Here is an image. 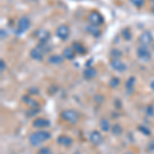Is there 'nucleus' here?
I'll return each mask as SVG.
<instances>
[{"instance_id":"f257e3e1","label":"nucleus","mask_w":154,"mask_h":154,"mask_svg":"<svg viewBox=\"0 0 154 154\" xmlns=\"http://www.w3.org/2000/svg\"><path fill=\"white\" fill-rule=\"evenodd\" d=\"M51 139V134L45 131H38L33 133L29 138V142L32 146H38Z\"/></svg>"},{"instance_id":"f03ea898","label":"nucleus","mask_w":154,"mask_h":154,"mask_svg":"<svg viewBox=\"0 0 154 154\" xmlns=\"http://www.w3.org/2000/svg\"><path fill=\"white\" fill-rule=\"evenodd\" d=\"M61 117L63 118V120H65L69 123H72V125L76 123L79 119V116H78V114H77L76 111L70 110V109H68V110H64L63 112L61 113Z\"/></svg>"},{"instance_id":"7ed1b4c3","label":"nucleus","mask_w":154,"mask_h":154,"mask_svg":"<svg viewBox=\"0 0 154 154\" xmlns=\"http://www.w3.org/2000/svg\"><path fill=\"white\" fill-rule=\"evenodd\" d=\"M88 20L89 24L94 25V26H100V25H102V24L104 23L103 16H102L100 12L97 11H91V14H88Z\"/></svg>"},{"instance_id":"20e7f679","label":"nucleus","mask_w":154,"mask_h":154,"mask_svg":"<svg viewBox=\"0 0 154 154\" xmlns=\"http://www.w3.org/2000/svg\"><path fill=\"white\" fill-rule=\"evenodd\" d=\"M137 54H138V58L143 62H149L151 60V54L146 46H140L137 49Z\"/></svg>"},{"instance_id":"39448f33","label":"nucleus","mask_w":154,"mask_h":154,"mask_svg":"<svg viewBox=\"0 0 154 154\" xmlns=\"http://www.w3.org/2000/svg\"><path fill=\"white\" fill-rule=\"evenodd\" d=\"M30 25H31L30 19L27 18V17H22L18 22V33L26 32L30 28Z\"/></svg>"},{"instance_id":"423d86ee","label":"nucleus","mask_w":154,"mask_h":154,"mask_svg":"<svg viewBox=\"0 0 154 154\" xmlns=\"http://www.w3.org/2000/svg\"><path fill=\"white\" fill-rule=\"evenodd\" d=\"M153 41L152 34L149 31H144L139 37V42L142 44L143 46H149Z\"/></svg>"},{"instance_id":"0eeeda50","label":"nucleus","mask_w":154,"mask_h":154,"mask_svg":"<svg viewBox=\"0 0 154 154\" xmlns=\"http://www.w3.org/2000/svg\"><path fill=\"white\" fill-rule=\"evenodd\" d=\"M110 66L112 67L113 70L117 72H125L128 69V66L123 63L122 61H120L119 59H112L110 62Z\"/></svg>"},{"instance_id":"6e6552de","label":"nucleus","mask_w":154,"mask_h":154,"mask_svg":"<svg viewBox=\"0 0 154 154\" xmlns=\"http://www.w3.org/2000/svg\"><path fill=\"white\" fill-rule=\"evenodd\" d=\"M56 34L60 39H62V40H66V39L69 37V34H70L69 27L67 26V25H61V26H59V28L57 29Z\"/></svg>"},{"instance_id":"1a4fd4ad","label":"nucleus","mask_w":154,"mask_h":154,"mask_svg":"<svg viewBox=\"0 0 154 154\" xmlns=\"http://www.w3.org/2000/svg\"><path fill=\"white\" fill-rule=\"evenodd\" d=\"M36 37L41 43H48V41L51 38V33L48 31V30L44 29H39L38 31L36 32Z\"/></svg>"},{"instance_id":"9d476101","label":"nucleus","mask_w":154,"mask_h":154,"mask_svg":"<svg viewBox=\"0 0 154 154\" xmlns=\"http://www.w3.org/2000/svg\"><path fill=\"white\" fill-rule=\"evenodd\" d=\"M89 141H91V143L93 144V145L98 146L103 142V137H102L100 131H91V135H89Z\"/></svg>"},{"instance_id":"9b49d317","label":"nucleus","mask_w":154,"mask_h":154,"mask_svg":"<svg viewBox=\"0 0 154 154\" xmlns=\"http://www.w3.org/2000/svg\"><path fill=\"white\" fill-rule=\"evenodd\" d=\"M34 128H48L49 126V121L45 118H36L35 120L32 122Z\"/></svg>"},{"instance_id":"f8f14e48","label":"nucleus","mask_w":154,"mask_h":154,"mask_svg":"<svg viewBox=\"0 0 154 154\" xmlns=\"http://www.w3.org/2000/svg\"><path fill=\"white\" fill-rule=\"evenodd\" d=\"M43 54H44V53L38 48V46L33 49H31V51H30L31 58L36 60V61H42V60H43Z\"/></svg>"},{"instance_id":"ddd939ff","label":"nucleus","mask_w":154,"mask_h":154,"mask_svg":"<svg viewBox=\"0 0 154 154\" xmlns=\"http://www.w3.org/2000/svg\"><path fill=\"white\" fill-rule=\"evenodd\" d=\"M57 141H58V143L60 144V145L65 146V147H70V146L72 145V143H73V140H72L70 137L65 136V135L58 137Z\"/></svg>"},{"instance_id":"4468645a","label":"nucleus","mask_w":154,"mask_h":154,"mask_svg":"<svg viewBox=\"0 0 154 154\" xmlns=\"http://www.w3.org/2000/svg\"><path fill=\"white\" fill-rule=\"evenodd\" d=\"M83 76L86 79H94L97 76V70L94 67H88L85 70L83 71Z\"/></svg>"},{"instance_id":"2eb2a0df","label":"nucleus","mask_w":154,"mask_h":154,"mask_svg":"<svg viewBox=\"0 0 154 154\" xmlns=\"http://www.w3.org/2000/svg\"><path fill=\"white\" fill-rule=\"evenodd\" d=\"M72 48L74 49L76 54H84L86 53V48L83 46V44H81L80 42H73L72 43Z\"/></svg>"},{"instance_id":"dca6fc26","label":"nucleus","mask_w":154,"mask_h":154,"mask_svg":"<svg viewBox=\"0 0 154 154\" xmlns=\"http://www.w3.org/2000/svg\"><path fill=\"white\" fill-rule=\"evenodd\" d=\"M86 31L88 32L89 34H91L95 37H99L101 35V30L99 28V26H94V25H89V26L86 27Z\"/></svg>"},{"instance_id":"f3484780","label":"nucleus","mask_w":154,"mask_h":154,"mask_svg":"<svg viewBox=\"0 0 154 154\" xmlns=\"http://www.w3.org/2000/svg\"><path fill=\"white\" fill-rule=\"evenodd\" d=\"M75 54H76V53L74 51V49L72 48V46L71 48L70 46H69V48H66L63 51V57L67 60H73L75 58Z\"/></svg>"},{"instance_id":"a211bd4d","label":"nucleus","mask_w":154,"mask_h":154,"mask_svg":"<svg viewBox=\"0 0 154 154\" xmlns=\"http://www.w3.org/2000/svg\"><path fill=\"white\" fill-rule=\"evenodd\" d=\"M48 62L51 64H54V65H59V64L64 62V57L60 56V54H54V56H51L48 58Z\"/></svg>"},{"instance_id":"6ab92c4d","label":"nucleus","mask_w":154,"mask_h":154,"mask_svg":"<svg viewBox=\"0 0 154 154\" xmlns=\"http://www.w3.org/2000/svg\"><path fill=\"white\" fill-rule=\"evenodd\" d=\"M100 128H101V130L103 131H110V128H111L110 122H109V121L107 120V119H105V118L101 119V121H100Z\"/></svg>"},{"instance_id":"aec40b11","label":"nucleus","mask_w":154,"mask_h":154,"mask_svg":"<svg viewBox=\"0 0 154 154\" xmlns=\"http://www.w3.org/2000/svg\"><path fill=\"white\" fill-rule=\"evenodd\" d=\"M135 83H136V79H135V77H130V79H128V81H126V89H128V91H133V89H134V85H135Z\"/></svg>"},{"instance_id":"412c9836","label":"nucleus","mask_w":154,"mask_h":154,"mask_svg":"<svg viewBox=\"0 0 154 154\" xmlns=\"http://www.w3.org/2000/svg\"><path fill=\"white\" fill-rule=\"evenodd\" d=\"M121 36L123 37V38L125 39V40H131V30L128 29V28H125L121 31Z\"/></svg>"},{"instance_id":"4be33fe9","label":"nucleus","mask_w":154,"mask_h":154,"mask_svg":"<svg viewBox=\"0 0 154 154\" xmlns=\"http://www.w3.org/2000/svg\"><path fill=\"white\" fill-rule=\"evenodd\" d=\"M111 131L113 133V135L120 136L121 134H122V128L119 125H114L112 128H111Z\"/></svg>"},{"instance_id":"5701e85b","label":"nucleus","mask_w":154,"mask_h":154,"mask_svg":"<svg viewBox=\"0 0 154 154\" xmlns=\"http://www.w3.org/2000/svg\"><path fill=\"white\" fill-rule=\"evenodd\" d=\"M121 56H122V54H121V51H119V49L115 48L111 51V57H112L113 59H119Z\"/></svg>"},{"instance_id":"b1692460","label":"nucleus","mask_w":154,"mask_h":154,"mask_svg":"<svg viewBox=\"0 0 154 154\" xmlns=\"http://www.w3.org/2000/svg\"><path fill=\"white\" fill-rule=\"evenodd\" d=\"M131 3L136 7H142L145 3V0H130Z\"/></svg>"},{"instance_id":"393cba45","label":"nucleus","mask_w":154,"mask_h":154,"mask_svg":"<svg viewBox=\"0 0 154 154\" xmlns=\"http://www.w3.org/2000/svg\"><path fill=\"white\" fill-rule=\"evenodd\" d=\"M119 83H120V81H119V79L117 77H113V78H111L110 80V85L112 86V88H117L119 85Z\"/></svg>"},{"instance_id":"a878e982","label":"nucleus","mask_w":154,"mask_h":154,"mask_svg":"<svg viewBox=\"0 0 154 154\" xmlns=\"http://www.w3.org/2000/svg\"><path fill=\"white\" fill-rule=\"evenodd\" d=\"M37 154H54V153H53V151H51L49 148L43 147V148H41L40 150L38 151V152H37Z\"/></svg>"},{"instance_id":"bb28decb","label":"nucleus","mask_w":154,"mask_h":154,"mask_svg":"<svg viewBox=\"0 0 154 154\" xmlns=\"http://www.w3.org/2000/svg\"><path fill=\"white\" fill-rule=\"evenodd\" d=\"M139 130H140L141 131H142L143 134H145L146 136H150V134H151V131L150 130L147 128V126H143V125H140L139 126Z\"/></svg>"},{"instance_id":"cd10ccee","label":"nucleus","mask_w":154,"mask_h":154,"mask_svg":"<svg viewBox=\"0 0 154 154\" xmlns=\"http://www.w3.org/2000/svg\"><path fill=\"white\" fill-rule=\"evenodd\" d=\"M0 70H1V72H3L4 70H5V63H4V61L3 60H1V61H0Z\"/></svg>"},{"instance_id":"c85d7f7f","label":"nucleus","mask_w":154,"mask_h":154,"mask_svg":"<svg viewBox=\"0 0 154 154\" xmlns=\"http://www.w3.org/2000/svg\"><path fill=\"white\" fill-rule=\"evenodd\" d=\"M148 149L150 151H154V140L150 142V144H149V146H148Z\"/></svg>"},{"instance_id":"c756f323","label":"nucleus","mask_w":154,"mask_h":154,"mask_svg":"<svg viewBox=\"0 0 154 154\" xmlns=\"http://www.w3.org/2000/svg\"><path fill=\"white\" fill-rule=\"evenodd\" d=\"M150 86H151V88H152L153 91H154V79H153L152 81H151V84H150Z\"/></svg>"},{"instance_id":"7c9ffc66","label":"nucleus","mask_w":154,"mask_h":154,"mask_svg":"<svg viewBox=\"0 0 154 154\" xmlns=\"http://www.w3.org/2000/svg\"><path fill=\"white\" fill-rule=\"evenodd\" d=\"M151 11H152V12L154 14V2L152 3V6H151Z\"/></svg>"},{"instance_id":"2f4dec72","label":"nucleus","mask_w":154,"mask_h":154,"mask_svg":"<svg viewBox=\"0 0 154 154\" xmlns=\"http://www.w3.org/2000/svg\"><path fill=\"white\" fill-rule=\"evenodd\" d=\"M152 48H153V51H154V44H153V46H152Z\"/></svg>"}]
</instances>
